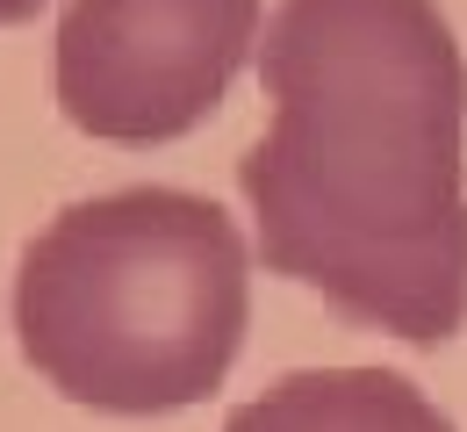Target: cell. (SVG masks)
<instances>
[{
  "instance_id": "obj_1",
  "label": "cell",
  "mask_w": 467,
  "mask_h": 432,
  "mask_svg": "<svg viewBox=\"0 0 467 432\" xmlns=\"http://www.w3.org/2000/svg\"><path fill=\"white\" fill-rule=\"evenodd\" d=\"M237 159L266 274L410 346L467 324V58L439 0H274Z\"/></svg>"
},
{
  "instance_id": "obj_2",
  "label": "cell",
  "mask_w": 467,
  "mask_h": 432,
  "mask_svg": "<svg viewBox=\"0 0 467 432\" xmlns=\"http://www.w3.org/2000/svg\"><path fill=\"white\" fill-rule=\"evenodd\" d=\"M244 238L187 187L65 202L15 267L22 361L101 418H173L216 396L244 346Z\"/></svg>"
},
{
  "instance_id": "obj_3",
  "label": "cell",
  "mask_w": 467,
  "mask_h": 432,
  "mask_svg": "<svg viewBox=\"0 0 467 432\" xmlns=\"http://www.w3.org/2000/svg\"><path fill=\"white\" fill-rule=\"evenodd\" d=\"M259 37V0H72L51 65L58 109L101 144H173L223 109Z\"/></svg>"
},
{
  "instance_id": "obj_4",
  "label": "cell",
  "mask_w": 467,
  "mask_h": 432,
  "mask_svg": "<svg viewBox=\"0 0 467 432\" xmlns=\"http://www.w3.org/2000/svg\"><path fill=\"white\" fill-rule=\"evenodd\" d=\"M223 432H461L396 368H295L237 404Z\"/></svg>"
},
{
  "instance_id": "obj_5",
  "label": "cell",
  "mask_w": 467,
  "mask_h": 432,
  "mask_svg": "<svg viewBox=\"0 0 467 432\" xmlns=\"http://www.w3.org/2000/svg\"><path fill=\"white\" fill-rule=\"evenodd\" d=\"M36 7H44V0H0V29H7V22H29Z\"/></svg>"
}]
</instances>
